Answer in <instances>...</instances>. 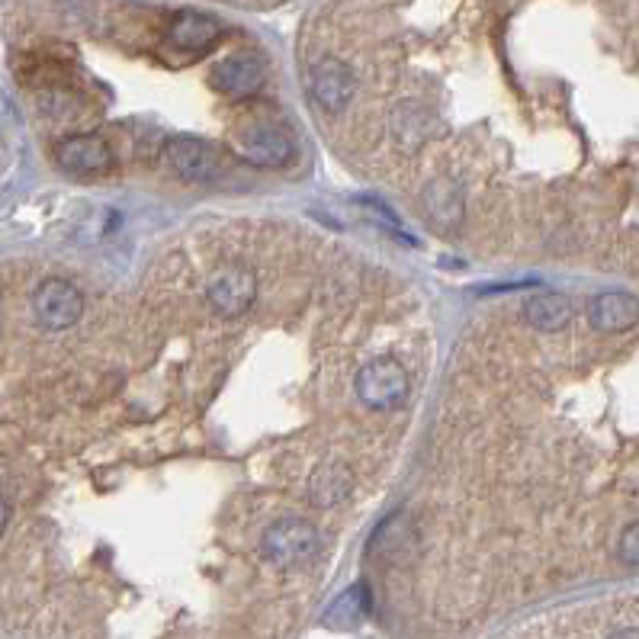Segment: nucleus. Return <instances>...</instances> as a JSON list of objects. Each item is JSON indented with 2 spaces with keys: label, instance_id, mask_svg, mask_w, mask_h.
I'll list each match as a JSON object with an SVG mask.
<instances>
[{
  "label": "nucleus",
  "instance_id": "nucleus-1",
  "mask_svg": "<svg viewBox=\"0 0 639 639\" xmlns=\"http://www.w3.org/2000/svg\"><path fill=\"white\" fill-rule=\"evenodd\" d=\"M257 553L277 572H299L318 563L322 556V533L305 518H280L274 521L257 543Z\"/></svg>",
  "mask_w": 639,
  "mask_h": 639
},
{
  "label": "nucleus",
  "instance_id": "nucleus-7",
  "mask_svg": "<svg viewBox=\"0 0 639 639\" xmlns=\"http://www.w3.org/2000/svg\"><path fill=\"white\" fill-rule=\"evenodd\" d=\"M56 161L68 174H107L117 168V155L107 145V138L91 135V132L61 138L56 148Z\"/></svg>",
  "mask_w": 639,
  "mask_h": 639
},
{
  "label": "nucleus",
  "instance_id": "nucleus-3",
  "mask_svg": "<svg viewBox=\"0 0 639 639\" xmlns=\"http://www.w3.org/2000/svg\"><path fill=\"white\" fill-rule=\"evenodd\" d=\"M257 299V277L244 264L219 267L206 284V302L219 318H241Z\"/></svg>",
  "mask_w": 639,
  "mask_h": 639
},
{
  "label": "nucleus",
  "instance_id": "nucleus-13",
  "mask_svg": "<svg viewBox=\"0 0 639 639\" xmlns=\"http://www.w3.org/2000/svg\"><path fill=\"white\" fill-rule=\"evenodd\" d=\"M219 36H222L219 20H213L209 13H193V10L177 13L168 29L171 46L180 52H206L219 43Z\"/></svg>",
  "mask_w": 639,
  "mask_h": 639
},
{
  "label": "nucleus",
  "instance_id": "nucleus-15",
  "mask_svg": "<svg viewBox=\"0 0 639 639\" xmlns=\"http://www.w3.org/2000/svg\"><path fill=\"white\" fill-rule=\"evenodd\" d=\"M350 495V469L345 463L318 466L309 479V502L315 508H338Z\"/></svg>",
  "mask_w": 639,
  "mask_h": 639
},
{
  "label": "nucleus",
  "instance_id": "nucleus-18",
  "mask_svg": "<svg viewBox=\"0 0 639 639\" xmlns=\"http://www.w3.org/2000/svg\"><path fill=\"white\" fill-rule=\"evenodd\" d=\"M617 556H620V563H627V566H639V521L627 523V527L620 530Z\"/></svg>",
  "mask_w": 639,
  "mask_h": 639
},
{
  "label": "nucleus",
  "instance_id": "nucleus-9",
  "mask_svg": "<svg viewBox=\"0 0 639 639\" xmlns=\"http://www.w3.org/2000/svg\"><path fill=\"white\" fill-rule=\"evenodd\" d=\"M238 155L254 168H284L296 155V145L284 129L274 125H251L238 135Z\"/></svg>",
  "mask_w": 639,
  "mask_h": 639
},
{
  "label": "nucleus",
  "instance_id": "nucleus-11",
  "mask_svg": "<svg viewBox=\"0 0 639 639\" xmlns=\"http://www.w3.org/2000/svg\"><path fill=\"white\" fill-rule=\"evenodd\" d=\"M424 213L434 222V229L444 234H454L466 219V196L463 186L454 177H434L424 186Z\"/></svg>",
  "mask_w": 639,
  "mask_h": 639
},
{
  "label": "nucleus",
  "instance_id": "nucleus-8",
  "mask_svg": "<svg viewBox=\"0 0 639 639\" xmlns=\"http://www.w3.org/2000/svg\"><path fill=\"white\" fill-rule=\"evenodd\" d=\"M418 553V530L406 511H393L383 518L370 536V556L383 566H402Z\"/></svg>",
  "mask_w": 639,
  "mask_h": 639
},
{
  "label": "nucleus",
  "instance_id": "nucleus-16",
  "mask_svg": "<svg viewBox=\"0 0 639 639\" xmlns=\"http://www.w3.org/2000/svg\"><path fill=\"white\" fill-rule=\"evenodd\" d=\"M523 318L536 331H563L572 322V302L559 292H536L523 302Z\"/></svg>",
  "mask_w": 639,
  "mask_h": 639
},
{
  "label": "nucleus",
  "instance_id": "nucleus-17",
  "mask_svg": "<svg viewBox=\"0 0 639 639\" xmlns=\"http://www.w3.org/2000/svg\"><path fill=\"white\" fill-rule=\"evenodd\" d=\"M431 125H434V113L424 110L421 104H402V107H396V113L389 119L393 138L406 152H418L431 138Z\"/></svg>",
  "mask_w": 639,
  "mask_h": 639
},
{
  "label": "nucleus",
  "instance_id": "nucleus-6",
  "mask_svg": "<svg viewBox=\"0 0 639 639\" xmlns=\"http://www.w3.org/2000/svg\"><path fill=\"white\" fill-rule=\"evenodd\" d=\"M165 165L171 168V174L183 183H213L222 174V158L213 145L200 142V138H174L165 148Z\"/></svg>",
  "mask_w": 639,
  "mask_h": 639
},
{
  "label": "nucleus",
  "instance_id": "nucleus-19",
  "mask_svg": "<svg viewBox=\"0 0 639 639\" xmlns=\"http://www.w3.org/2000/svg\"><path fill=\"white\" fill-rule=\"evenodd\" d=\"M7 523H10V505H7V498H3V492H0V536H3V530H7Z\"/></svg>",
  "mask_w": 639,
  "mask_h": 639
},
{
  "label": "nucleus",
  "instance_id": "nucleus-12",
  "mask_svg": "<svg viewBox=\"0 0 639 639\" xmlns=\"http://www.w3.org/2000/svg\"><path fill=\"white\" fill-rule=\"evenodd\" d=\"M588 322L598 331H627L639 322V299L634 292H601L588 302Z\"/></svg>",
  "mask_w": 639,
  "mask_h": 639
},
{
  "label": "nucleus",
  "instance_id": "nucleus-10",
  "mask_svg": "<svg viewBox=\"0 0 639 639\" xmlns=\"http://www.w3.org/2000/svg\"><path fill=\"white\" fill-rule=\"evenodd\" d=\"M264 81H267V64L251 52H234L229 59H222L213 68V77H209V84L219 94L234 97V100L257 94Z\"/></svg>",
  "mask_w": 639,
  "mask_h": 639
},
{
  "label": "nucleus",
  "instance_id": "nucleus-2",
  "mask_svg": "<svg viewBox=\"0 0 639 639\" xmlns=\"http://www.w3.org/2000/svg\"><path fill=\"white\" fill-rule=\"evenodd\" d=\"M353 393H357V399L366 408H376V411L399 408L408 396L406 366L396 357H376V360H370L357 373Z\"/></svg>",
  "mask_w": 639,
  "mask_h": 639
},
{
  "label": "nucleus",
  "instance_id": "nucleus-4",
  "mask_svg": "<svg viewBox=\"0 0 639 639\" xmlns=\"http://www.w3.org/2000/svg\"><path fill=\"white\" fill-rule=\"evenodd\" d=\"M33 315L46 331H68L84 315V296L74 284L49 277L33 292Z\"/></svg>",
  "mask_w": 639,
  "mask_h": 639
},
{
  "label": "nucleus",
  "instance_id": "nucleus-5",
  "mask_svg": "<svg viewBox=\"0 0 639 639\" xmlns=\"http://www.w3.org/2000/svg\"><path fill=\"white\" fill-rule=\"evenodd\" d=\"M305 84H309L312 100H315L325 113H331V117L345 113L350 107V100H353V94H357V77H353V71H350L345 61L338 59L315 61V64L309 68Z\"/></svg>",
  "mask_w": 639,
  "mask_h": 639
},
{
  "label": "nucleus",
  "instance_id": "nucleus-14",
  "mask_svg": "<svg viewBox=\"0 0 639 639\" xmlns=\"http://www.w3.org/2000/svg\"><path fill=\"white\" fill-rule=\"evenodd\" d=\"M373 601H370V588L366 584H353L345 594H338L331 601V607L325 611L322 617V627L328 630H338V634H348V630H357L363 624V617L370 614Z\"/></svg>",
  "mask_w": 639,
  "mask_h": 639
}]
</instances>
